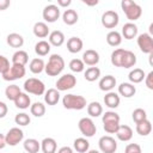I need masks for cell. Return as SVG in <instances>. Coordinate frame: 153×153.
Returning a JSON list of instances; mask_svg holds the SVG:
<instances>
[{
  "instance_id": "14",
  "label": "cell",
  "mask_w": 153,
  "mask_h": 153,
  "mask_svg": "<svg viewBox=\"0 0 153 153\" xmlns=\"http://www.w3.org/2000/svg\"><path fill=\"white\" fill-rule=\"evenodd\" d=\"M115 134L120 141L127 142V141L131 140V137H133V129L127 124H120V127Z\"/></svg>"
},
{
  "instance_id": "44",
  "label": "cell",
  "mask_w": 153,
  "mask_h": 153,
  "mask_svg": "<svg viewBox=\"0 0 153 153\" xmlns=\"http://www.w3.org/2000/svg\"><path fill=\"white\" fill-rule=\"evenodd\" d=\"M14 122H16V124L24 127V126H27V124L31 122V118H30V116H29L27 114H25V112H19V114L16 115Z\"/></svg>"
},
{
  "instance_id": "10",
  "label": "cell",
  "mask_w": 153,
  "mask_h": 153,
  "mask_svg": "<svg viewBox=\"0 0 153 153\" xmlns=\"http://www.w3.org/2000/svg\"><path fill=\"white\" fill-rule=\"evenodd\" d=\"M102 25L106 29H115L117 25H118V22H120V17H118V13L116 11H112V10H109V11H105L103 14H102Z\"/></svg>"
},
{
  "instance_id": "16",
  "label": "cell",
  "mask_w": 153,
  "mask_h": 153,
  "mask_svg": "<svg viewBox=\"0 0 153 153\" xmlns=\"http://www.w3.org/2000/svg\"><path fill=\"white\" fill-rule=\"evenodd\" d=\"M48 42L50 45H54V47H61L63 43H65V35L62 31L60 30H54L49 33L48 36Z\"/></svg>"
},
{
  "instance_id": "27",
  "label": "cell",
  "mask_w": 153,
  "mask_h": 153,
  "mask_svg": "<svg viewBox=\"0 0 153 153\" xmlns=\"http://www.w3.org/2000/svg\"><path fill=\"white\" fill-rule=\"evenodd\" d=\"M78 19H79V16H78V13H76L75 10L68 8V10H66L62 13V20L67 25H74L78 22Z\"/></svg>"
},
{
  "instance_id": "37",
  "label": "cell",
  "mask_w": 153,
  "mask_h": 153,
  "mask_svg": "<svg viewBox=\"0 0 153 153\" xmlns=\"http://www.w3.org/2000/svg\"><path fill=\"white\" fill-rule=\"evenodd\" d=\"M84 76H85V79H86L87 81H90V82L96 81V80L99 79V76H100V69H99L98 67H96V66L88 67V68L85 71Z\"/></svg>"
},
{
  "instance_id": "55",
  "label": "cell",
  "mask_w": 153,
  "mask_h": 153,
  "mask_svg": "<svg viewBox=\"0 0 153 153\" xmlns=\"http://www.w3.org/2000/svg\"><path fill=\"white\" fill-rule=\"evenodd\" d=\"M86 153H100L99 151H97V149H88Z\"/></svg>"
},
{
  "instance_id": "26",
  "label": "cell",
  "mask_w": 153,
  "mask_h": 153,
  "mask_svg": "<svg viewBox=\"0 0 153 153\" xmlns=\"http://www.w3.org/2000/svg\"><path fill=\"white\" fill-rule=\"evenodd\" d=\"M13 103H14V105H16L18 109H22V110H25V109H27V108L31 106V99H30V97L27 96V93H25V92H22V93L16 98V100H14Z\"/></svg>"
},
{
  "instance_id": "43",
  "label": "cell",
  "mask_w": 153,
  "mask_h": 153,
  "mask_svg": "<svg viewBox=\"0 0 153 153\" xmlns=\"http://www.w3.org/2000/svg\"><path fill=\"white\" fill-rule=\"evenodd\" d=\"M131 118H133V121H134L135 123L142 122V121L147 120V112H146L143 109L137 108V109H135V110L133 111V114H131Z\"/></svg>"
},
{
  "instance_id": "54",
  "label": "cell",
  "mask_w": 153,
  "mask_h": 153,
  "mask_svg": "<svg viewBox=\"0 0 153 153\" xmlns=\"http://www.w3.org/2000/svg\"><path fill=\"white\" fill-rule=\"evenodd\" d=\"M82 2H84V4H86V5H88V6H96V5L98 4V0H93V1H87V0H82Z\"/></svg>"
},
{
  "instance_id": "52",
  "label": "cell",
  "mask_w": 153,
  "mask_h": 153,
  "mask_svg": "<svg viewBox=\"0 0 153 153\" xmlns=\"http://www.w3.org/2000/svg\"><path fill=\"white\" fill-rule=\"evenodd\" d=\"M57 153H73V149L69 146H63L57 151Z\"/></svg>"
},
{
  "instance_id": "38",
  "label": "cell",
  "mask_w": 153,
  "mask_h": 153,
  "mask_svg": "<svg viewBox=\"0 0 153 153\" xmlns=\"http://www.w3.org/2000/svg\"><path fill=\"white\" fill-rule=\"evenodd\" d=\"M87 114L91 117H98L103 114V106L98 102H91L87 105Z\"/></svg>"
},
{
  "instance_id": "18",
  "label": "cell",
  "mask_w": 153,
  "mask_h": 153,
  "mask_svg": "<svg viewBox=\"0 0 153 153\" xmlns=\"http://www.w3.org/2000/svg\"><path fill=\"white\" fill-rule=\"evenodd\" d=\"M136 93V87L130 82H122L118 86V96L124 98H130Z\"/></svg>"
},
{
  "instance_id": "9",
  "label": "cell",
  "mask_w": 153,
  "mask_h": 153,
  "mask_svg": "<svg viewBox=\"0 0 153 153\" xmlns=\"http://www.w3.org/2000/svg\"><path fill=\"white\" fill-rule=\"evenodd\" d=\"M23 139H24V131L19 127L11 128L5 135L6 145L8 146H17L19 142L23 141Z\"/></svg>"
},
{
  "instance_id": "36",
  "label": "cell",
  "mask_w": 153,
  "mask_h": 153,
  "mask_svg": "<svg viewBox=\"0 0 153 153\" xmlns=\"http://www.w3.org/2000/svg\"><path fill=\"white\" fill-rule=\"evenodd\" d=\"M20 93H22L20 87H19L18 85H14V84L7 86L6 90H5V96H6V98H7L8 100H12V102H14L16 98H17Z\"/></svg>"
},
{
  "instance_id": "20",
  "label": "cell",
  "mask_w": 153,
  "mask_h": 153,
  "mask_svg": "<svg viewBox=\"0 0 153 153\" xmlns=\"http://www.w3.org/2000/svg\"><path fill=\"white\" fill-rule=\"evenodd\" d=\"M126 39H133L137 36V26L134 23H126L122 27V35Z\"/></svg>"
},
{
  "instance_id": "42",
  "label": "cell",
  "mask_w": 153,
  "mask_h": 153,
  "mask_svg": "<svg viewBox=\"0 0 153 153\" xmlns=\"http://www.w3.org/2000/svg\"><path fill=\"white\" fill-rule=\"evenodd\" d=\"M68 66H69V69L72 72H74V73H80V72H82L85 69V65H84L82 60H80V59H73V60H71V62H69Z\"/></svg>"
},
{
  "instance_id": "11",
  "label": "cell",
  "mask_w": 153,
  "mask_h": 153,
  "mask_svg": "<svg viewBox=\"0 0 153 153\" xmlns=\"http://www.w3.org/2000/svg\"><path fill=\"white\" fill-rule=\"evenodd\" d=\"M137 45L145 54H153V38L149 33L145 32L137 36Z\"/></svg>"
},
{
  "instance_id": "30",
  "label": "cell",
  "mask_w": 153,
  "mask_h": 153,
  "mask_svg": "<svg viewBox=\"0 0 153 153\" xmlns=\"http://www.w3.org/2000/svg\"><path fill=\"white\" fill-rule=\"evenodd\" d=\"M50 49H51V45L49 44L48 41H38L35 45V53L38 55V56H45L50 53Z\"/></svg>"
},
{
  "instance_id": "32",
  "label": "cell",
  "mask_w": 153,
  "mask_h": 153,
  "mask_svg": "<svg viewBox=\"0 0 153 153\" xmlns=\"http://www.w3.org/2000/svg\"><path fill=\"white\" fill-rule=\"evenodd\" d=\"M152 131V123L151 121L147 118L142 122H139L136 123V133L141 136H147L148 134H151Z\"/></svg>"
},
{
  "instance_id": "23",
  "label": "cell",
  "mask_w": 153,
  "mask_h": 153,
  "mask_svg": "<svg viewBox=\"0 0 153 153\" xmlns=\"http://www.w3.org/2000/svg\"><path fill=\"white\" fill-rule=\"evenodd\" d=\"M84 47V43H82V39L79 38V37H71L68 38L67 41V49L69 53L72 54H76L79 53Z\"/></svg>"
},
{
  "instance_id": "3",
  "label": "cell",
  "mask_w": 153,
  "mask_h": 153,
  "mask_svg": "<svg viewBox=\"0 0 153 153\" xmlns=\"http://www.w3.org/2000/svg\"><path fill=\"white\" fill-rule=\"evenodd\" d=\"M121 7L126 14V17L130 20V23L137 20L141 14H142V8L140 5H137L136 2L131 1V0H122L121 2Z\"/></svg>"
},
{
  "instance_id": "46",
  "label": "cell",
  "mask_w": 153,
  "mask_h": 153,
  "mask_svg": "<svg viewBox=\"0 0 153 153\" xmlns=\"http://www.w3.org/2000/svg\"><path fill=\"white\" fill-rule=\"evenodd\" d=\"M118 127H120V123H105V124H103V128L108 134H115L117 131Z\"/></svg>"
},
{
  "instance_id": "48",
  "label": "cell",
  "mask_w": 153,
  "mask_h": 153,
  "mask_svg": "<svg viewBox=\"0 0 153 153\" xmlns=\"http://www.w3.org/2000/svg\"><path fill=\"white\" fill-rule=\"evenodd\" d=\"M145 84L149 90H153V72H149L146 76H145Z\"/></svg>"
},
{
  "instance_id": "13",
  "label": "cell",
  "mask_w": 153,
  "mask_h": 153,
  "mask_svg": "<svg viewBox=\"0 0 153 153\" xmlns=\"http://www.w3.org/2000/svg\"><path fill=\"white\" fill-rule=\"evenodd\" d=\"M82 62L84 65H87V66H96L98 62H99V54L98 51L93 50V49H87L84 54H82Z\"/></svg>"
},
{
  "instance_id": "6",
  "label": "cell",
  "mask_w": 153,
  "mask_h": 153,
  "mask_svg": "<svg viewBox=\"0 0 153 153\" xmlns=\"http://www.w3.org/2000/svg\"><path fill=\"white\" fill-rule=\"evenodd\" d=\"M78 128H79L80 133L85 137H92L96 134V131H97V127H96L94 122L90 117L80 118L79 122H78Z\"/></svg>"
},
{
  "instance_id": "19",
  "label": "cell",
  "mask_w": 153,
  "mask_h": 153,
  "mask_svg": "<svg viewBox=\"0 0 153 153\" xmlns=\"http://www.w3.org/2000/svg\"><path fill=\"white\" fill-rule=\"evenodd\" d=\"M120 102H121V98L116 92L110 91L104 96V104L110 109H116L120 105Z\"/></svg>"
},
{
  "instance_id": "29",
  "label": "cell",
  "mask_w": 153,
  "mask_h": 153,
  "mask_svg": "<svg viewBox=\"0 0 153 153\" xmlns=\"http://www.w3.org/2000/svg\"><path fill=\"white\" fill-rule=\"evenodd\" d=\"M23 146L27 153H38V151L41 149V142H38V140H36L33 137L26 139L24 141Z\"/></svg>"
},
{
  "instance_id": "2",
  "label": "cell",
  "mask_w": 153,
  "mask_h": 153,
  "mask_svg": "<svg viewBox=\"0 0 153 153\" xmlns=\"http://www.w3.org/2000/svg\"><path fill=\"white\" fill-rule=\"evenodd\" d=\"M62 105L68 110H82L86 108V98L79 94L68 93L62 98Z\"/></svg>"
},
{
  "instance_id": "5",
  "label": "cell",
  "mask_w": 153,
  "mask_h": 153,
  "mask_svg": "<svg viewBox=\"0 0 153 153\" xmlns=\"http://www.w3.org/2000/svg\"><path fill=\"white\" fill-rule=\"evenodd\" d=\"M26 73L25 66H20V65H14L12 63L10 66V68L7 69V72H5L2 75V79L6 81H14L18 79H22Z\"/></svg>"
},
{
  "instance_id": "53",
  "label": "cell",
  "mask_w": 153,
  "mask_h": 153,
  "mask_svg": "<svg viewBox=\"0 0 153 153\" xmlns=\"http://www.w3.org/2000/svg\"><path fill=\"white\" fill-rule=\"evenodd\" d=\"M6 146V140H5V135L0 133V149H2Z\"/></svg>"
},
{
  "instance_id": "33",
  "label": "cell",
  "mask_w": 153,
  "mask_h": 153,
  "mask_svg": "<svg viewBox=\"0 0 153 153\" xmlns=\"http://www.w3.org/2000/svg\"><path fill=\"white\" fill-rule=\"evenodd\" d=\"M73 148L78 153H86L90 149V142L85 137H78L73 142Z\"/></svg>"
},
{
  "instance_id": "1",
  "label": "cell",
  "mask_w": 153,
  "mask_h": 153,
  "mask_svg": "<svg viewBox=\"0 0 153 153\" xmlns=\"http://www.w3.org/2000/svg\"><path fill=\"white\" fill-rule=\"evenodd\" d=\"M63 68H65L63 57L59 54H51L45 67H44V72L49 76H56L63 71Z\"/></svg>"
},
{
  "instance_id": "7",
  "label": "cell",
  "mask_w": 153,
  "mask_h": 153,
  "mask_svg": "<svg viewBox=\"0 0 153 153\" xmlns=\"http://www.w3.org/2000/svg\"><path fill=\"white\" fill-rule=\"evenodd\" d=\"M76 84V78L71 74V73H67V74H63L62 76H60L56 81V90L57 91H68L71 88H73Z\"/></svg>"
},
{
  "instance_id": "45",
  "label": "cell",
  "mask_w": 153,
  "mask_h": 153,
  "mask_svg": "<svg viewBox=\"0 0 153 153\" xmlns=\"http://www.w3.org/2000/svg\"><path fill=\"white\" fill-rule=\"evenodd\" d=\"M10 61L7 57H5L4 55H0V73L4 74L5 72H7V69L10 68Z\"/></svg>"
},
{
  "instance_id": "41",
  "label": "cell",
  "mask_w": 153,
  "mask_h": 153,
  "mask_svg": "<svg viewBox=\"0 0 153 153\" xmlns=\"http://www.w3.org/2000/svg\"><path fill=\"white\" fill-rule=\"evenodd\" d=\"M120 115L115 111H106L105 114H103V117H102V121H103V124L105 123H120Z\"/></svg>"
},
{
  "instance_id": "39",
  "label": "cell",
  "mask_w": 153,
  "mask_h": 153,
  "mask_svg": "<svg viewBox=\"0 0 153 153\" xmlns=\"http://www.w3.org/2000/svg\"><path fill=\"white\" fill-rule=\"evenodd\" d=\"M30 112L31 115H33L35 117H42L45 114V105L41 102H36L33 104H31L30 106Z\"/></svg>"
},
{
  "instance_id": "17",
  "label": "cell",
  "mask_w": 153,
  "mask_h": 153,
  "mask_svg": "<svg viewBox=\"0 0 153 153\" xmlns=\"http://www.w3.org/2000/svg\"><path fill=\"white\" fill-rule=\"evenodd\" d=\"M41 149L43 153H56L57 143L53 137H44L41 141Z\"/></svg>"
},
{
  "instance_id": "22",
  "label": "cell",
  "mask_w": 153,
  "mask_h": 153,
  "mask_svg": "<svg viewBox=\"0 0 153 153\" xmlns=\"http://www.w3.org/2000/svg\"><path fill=\"white\" fill-rule=\"evenodd\" d=\"M32 31H33V35L36 37H38V38H45L50 33L49 32V27H48V25L44 22H37L33 25Z\"/></svg>"
},
{
  "instance_id": "21",
  "label": "cell",
  "mask_w": 153,
  "mask_h": 153,
  "mask_svg": "<svg viewBox=\"0 0 153 153\" xmlns=\"http://www.w3.org/2000/svg\"><path fill=\"white\" fill-rule=\"evenodd\" d=\"M60 100V91L56 88H48L44 92V102L48 105H56Z\"/></svg>"
},
{
  "instance_id": "28",
  "label": "cell",
  "mask_w": 153,
  "mask_h": 153,
  "mask_svg": "<svg viewBox=\"0 0 153 153\" xmlns=\"http://www.w3.org/2000/svg\"><path fill=\"white\" fill-rule=\"evenodd\" d=\"M29 62V54L25 50H17L12 55V63L25 66Z\"/></svg>"
},
{
  "instance_id": "24",
  "label": "cell",
  "mask_w": 153,
  "mask_h": 153,
  "mask_svg": "<svg viewBox=\"0 0 153 153\" xmlns=\"http://www.w3.org/2000/svg\"><path fill=\"white\" fill-rule=\"evenodd\" d=\"M6 42L12 48H22L23 44H24V38H23L22 35L17 33V32H12V33L7 35Z\"/></svg>"
},
{
  "instance_id": "47",
  "label": "cell",
  "mask_w": 153,
  "mask_h": 153,
  "mask_svg": "<svg viewBox=\"0 0 153 153\" xmlns=\"http://www.w3.org/2000/svg\"><path fill=\"white\" fill-rule=\"evenodd\" d=\"M124 153H142V151H141L140 145H137V143H129V145L126 146Z\"/></svg>"
},
{
  "instance_id": "34",
  "label": "cell",
  "mask_w": 153,
  "mask_h": 153,
  "mask_svg": "<svg viewBox=\"0 0 153 153\" xmlns=\"http://www.w3.org/2000/svg\"><path fill=\"white\" fill-rule=\"evenodd\" d=\"M106 42L111 47H117V45H120L122 43V36H121V33L118 31L111 30L106 35Z\"/></svg>"
},
{
  "instance_id": "50",
  "label": "cell",
  "mask_w": 153,
  "mask_h": 153,
  "mask_svg": "<svg viewBox=\"0 0 153 153\" xmlns=\"http://www.w3.org/2000/svg\"><path fill=\"white\" fill-rule=\"evenodd\" d=\"M72 4L71 0H57V7H68Z\"/></svg>"
},
{
  "instance_id": "49",
  "label": "cell",
  "mask_w": 153,
  "mask_h": 153,
  "mask_svg": "<svg viewBox=\"0 0 153 153\" xmlns=\"http://www.w3.org/2000/svg\"><path fill=\"white\" fill-rule=\"evenodd\" d=\"M7 111H8L7 105L4 102H0V118H4L7 115Z\"/></svg>"
},
{
  "instance_id": "12",
  "label": "cell",
  "mask_w": 153,
  "mask_h": 153,
  "mask_svg": "<svg viewBox=\"0 0 153 153\" xmlns=\"http://www.w3.org/2000/svg\"><path fill=\"white\" fill-rule=\"evenodd\" d=\"M60 8L57 7V5H54V4H50V5H47L44 8H43V12H42V17L45 22L48 23H55L59 18H60Z\"/></svg>"
},
{
  "instance_id": "4",
  "label": "cell",
  "mask_w": 153,
  "mask_h": 153,
  "mask_svg": "<svg viewBox=\"0 0 153 153\" xmlns=\"http://www.w3.org/2000/svg\"><path fill=\"white\" fill-rule=\"evenodd\" d=\"M24 91L25 93H31L35 96H42L45 92V85L42 80L37 78H29L24 82Z\"/></svg>"
},
{
  "instance_id": "31",
  "label": "cell",
  "mask_w": 153,
  "mask_h": 153,
  "mask_svg": "<svg viewBox=\"0 0 153 153\" xmlns=\"http://www.w3.org/2000/svg\"><path fill=\"white\" fill-rule=\"evenodd\" d=\"M146 74L145 72L141 69V68H134L133 71L129 72V75H128V79L130 81V84H139L141 81H143Z\"/></svg>"
},
{
  "instance_id": "25",
  "label": "cell",
  "mask_w": 153,
  "mask_h": 153,
  "mask_svg": "<svg viewBox=\"0 0 153 153\" xmlns=\"http://www.w3.org/2000/svg\"><path fill=\"white\" fill-rule=\"evenodd\" d=\"M135 63H136V55L130 50H124V54H123V57H122V62H121V67L130 68V67L135 66Z\"/></svg>"
},
{
  "instance_id": "15",
  "label": "cell",
  "mask_w": 153,
  "mask_h": 153,
  "mask_svg": "<svg viewBox=\"0 0 153 153\" xmlns=\"http://www.w3.org/2000/svg\"><path fill=\"white\" fill-rule=\"evenodd\" d=\"M116 78L114 76V75H105V76H103L100 80H99V84H98V86H99V88L102 90V91H104V92H110L115 86H116Z\"/></svg>"
},
{
  "instance_id": "51",
  "label": "cell",
  "mask_w": 153,
  "mask_h": 153,
  "mask_svg": "<svg viewBox=\"0 0 153 153\" xmlns=\"http://www.w3.org/2000/svg\"><path fill=\"white\" fill-rule=\"evenodd\" d=\"M11 5L10 0H0V11H5Z\"/></svg>"
},
{
  "instance_id": "40",
  "label": "cell",
  "mask_w": 153,
  "mask_h": 153,
  "mask_svg": "<svg viewBox=\"0 0 153 153\" xmlns=\"http://www.w3.org/2000/svg\"><path fill=\"white\" fill-rule=\"evenodd\" d=\"M124 50H126V49L118 48V49H115V50L111 53L110 60H111V63H112L115 67H121V62H122V57H123Z\"/></svg>"
},
{
  "instance_id": "35",
  "label": "cell",
  "mask_w": 153,
  "mask_h": 153,
  "mask_svg": "<svg viewBox=\"0 0 153 153\" xmlns=\"http://www.w3.org/2000/svg\"><path fill=\"white\" fill-rule=\"evenodd\" d=\"M44 67H45L44 61H43L42 59H38V57L32 59V60L30 61V65H29V68H30V71H31L33 74H39V73H42V72L44 71Z\"/></svg>"
},
{
  "instance_id": "8",
  "label": "cell",
  "mask_w": 153,
  "mask_h": 153,
  "mask_svg": "<svg viewBox=\"0 0 153 153\" xmlns=\"http://www.w3.org/2000/svg\"><path fill=\"white\" fill-rule=\"evenodd\" d=\"M98 146L102 153H115L117 151V142L110 135H104L99 139Z\"/></svg>"
}]
</instances>
